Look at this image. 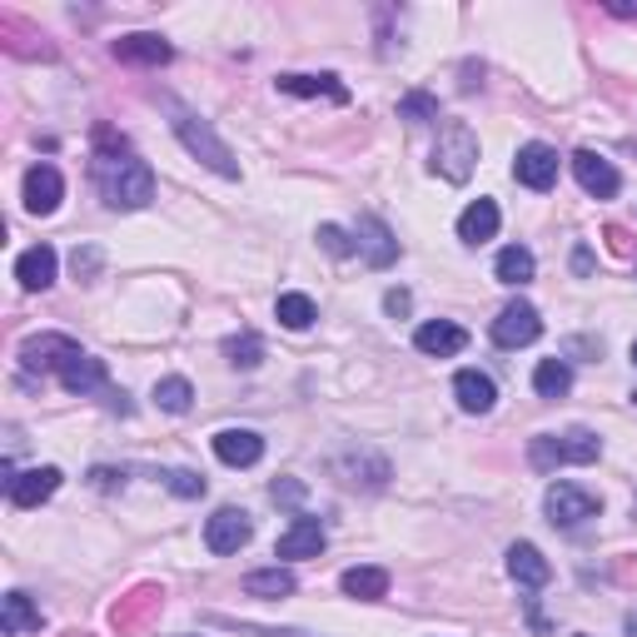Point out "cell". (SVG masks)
I'll use <instances>...</instances> for the list:
<instances>
[{"label": "cell", "instance_id": "obj_28", "mask_svg": "<svg viewBox=\"0 0 637 637\" xmlns=\"http://www.w3.org/2000/svg\"><path fill=\"white\" fill-rule=\"evenodd\" d=\"M274 314H280V325L294 329V334H304V329L319 319V309H314L309 294H280V299H274Z\"/></svg>", "mask_w": 637, "mask_h": 637}, {"label": "cell", "instance_id": "obj_26", "mask_svg": "<svg viewBox=\"0 0 637 637\" xmlns=\"http://www.w3.org/2000/svg\"><path fill=\"white\" fill-rule=\"evenodd\" d=\"M493 274H498V284H528L533 280V249H523V244H508L503 254H498V264H493Z\"/></svg>", "mask_w": 637, "mask_h": 637}, {"label": "cell", "instance_id": "obj_32", "mask_svg": "<svg viewBox=\"0 0 637 637\" xmlns=\"http://www.w3.org/2000/svg\"><path fill=\"white\" fill-rule=\"evenodd\" d=\"M225 354H229V364L235 368H260V359H264V344H260V334H235V339H225Z\"/></svg>", "mask_w": 637, "mask_h": 637}, {"label": "cell", "instance_id": "obj_15", "mask_svg": "<svg viewBox=\"0 0 637 637\" xmlns=\"http://www.w3.org/2000/svg\"><path fill=\"white\" fill-rule=\"evenodd\" d=\"M5 488H11L15 508H41L45 498L60 488V468H25V474H15Z\"/></svg>", "mask_w": 637, "mask_h": 637}, {"label": "cell", "instance_id": "obj_23", "mask_svg": "<svg viewBox=\"0 0 637 637\" xmlns=\"http://www.w3.org/2000/svg\"><path fill=\"white\" fill-rule=\"evenodd\" d=\"M60 384H66L70 394H95L100 384H105V359H95V354H76L66 368H60Z\"/></svg>", "mask_w": 637, "mask_h": 637}, {"label": "cell", "instance_id": "obj_24", "mask_svg": "<svg viewBox=\"0 0 637 637\" xmlns=\"http://www.w3.org/2000/svg\"><path fill=\"white\" fill-rule=\"evenodd\" d=\"M274 86H280L284 95H329L334 105H349V90L339 86L334 76H280Z\"/></svg>", "mask_w": 637, "mask_h": 637}, {"label": "cell", "instance_id": "obj_11", "mask_svg": "<svg viewBox=\"0 0 637 637\" xmlns=\"http://www.w3.org/2000/svg\"><path fill=\"white\" fill-rule=\"evenodd\" d=\"M76 354H80V344H76V339H66V334H35V339H25V344H21V364L25 368H55V374H60Z\"/></svg>", "mask_w": 637, "mask_h": 637}, {"label": "cell", "instance_id": "obj_41", "mask_svg": "<svg viewBox=\"0 0 637 637\" xmlns=\"http://www.w3.org/2000/svg\"><path fill=\"white\" fill-rule=\"evenodd\" d=\"M627 150H637V140H627Z\"/></svg>", "mask_w": 637, "mask_h": 637}, {"label": "cell", "instance_id": "obj_3", "mask_svg": "<svg viewBox=\"0 0 637 637\" xmlns=\"http://www.w3.org/2000/svg\"><path fill=\"white\" fill-rule=\"evenodd\" d=\"M170 125H174V135L184 140V150H190V155H200V160H205L215 174H225V180H239V164H235V155H229V145L219 140L200 115H190V110H180L170 100Z\"/></svg>", "mask_w": 637, "mask_h": 637}, {"label": "cell", "instance_id": "obj_8", "mask_svg": "<svg viewBox=\"0 0 637 637\" xmlns=\"http://www.w3.org/2000/svg\"><path fill=\"white\" fill-rule=\"evenodd\" d=\"M513 174H519V184H528V190H553V180H558V150L543 140L523 145L519 160H513Z\"/></svg>", "mask_w": 637, "mask_h": 637}, {"label": "cell", "instance_id": "obj_33", "mask_svg": "<svg viewBox=\"0 0 637 637\" xmlns=\"http://www.w3.org/2000/svg\"><path fill=\"white\" fill-rule=\"evenodd\" d=\"M164 484H170V493H180V498H205V478L190 474V468H170Z\"/></svg>", "mask_w": 637, "mask_h": 637}, {"label": "cell", "instance_id": "obj_4", "mask_svg": "<svg viewBox=\"0 0 637 637\" xmlns=\"http://www.w3.org/2000/svg\"><path fill=\"white\" fill-rule=\"evenodd\" d=\"M478 164V135L468 130L464 120H448L439 130V145H433V174H443L448 184H464Z\"/></svg>", "mask_w": 637, "mask_h": 637}, {"label": "cell", "instance_id": "obj_38", "mask_svg": "<svg viewBox=\"0 0 637 637\" xmlns=\"http://www.w3.org/2000/svg\"><path fill=\"white\" fill-rule=\"evenodd\" d=\"M572 270L588 274V270H593V254H588V249H578V254H572Z\"/></svg>", "mask_w": 637, "mask_h": 637}, {"label": "cell", "instance_id": "obj_1", "mask_svg": "<svg viewBox=\"0 0 637 637\" xmlns=\"http://www.w3.org/2000/svg\"><path fill=\"white\" fill-rule=\"evenodd\" d=\"M90 174H95L100 195L110 209H145L155 200V170L115 135L110 125L95 130V155H90Z\"/></svg>", "mask_w": 637, "mask_h": 637}, {"label": "cell", "instance_id": "obj_21", "mask_svg": "<svg viewBox=\"0 0 637 637\" xmlns=\"http://www.w3.org/2000/svg\"><path fill=\"white\" fill-rule=\"evenodd\" d=\"M498 235V205L493 200H474V205L458 215V239L464 244H488Z\"/></svg>", "mask_w": 637, "mask_h": 637}, {"label": "cell", "instance_id": "obj_10", "mask_svg": "<svg viewBox=\"0 0 637 637\" xmlns=\"http://www.w3.org/2000/svg\"><path fill=\"white\" fill-rule=\"evenodd\" d=\"M60 195H66V180L55 164H31L25 170V209L31 215H55L60 209Z\"/></svg>", "mask_w": 637, "mask_h": 637}, {"label": "cell", "instance_id": "obj_37", "mask_svg": "<svg viewBox=\"0 0 637 637\" xmlns=\"http://www.w3.org/2000/svg\"><path fill=\"white\" fill-rule=\"evenodd\" d=\"M384 309H389V314H394V319H399V314H409V309H413L409 289H389V294H384Z\"/></svg>", "mask_w": 637, "mask_h": 637}, {"label": "cell", "instance_id": "obj_12", "mask_svg": "<svg viewBox=\"0 0 637 637\" xmlns=\"http://www.w3.org/2000/svg\"><path fill=\"white\" fill-rule=\"evenodd\" d=\"M215 458L229 468H254L264 458V439L254 429H219L215 433Z\"/></svg>", "mask_w": 637, "mask_h": 637}, {"label": "cell", "instance_id": "obj_16", "mask_svg": "<svg viewBox=\"0 0 637 637\" xmlns=\"http://www.w3.org/2000/svg\"><path fill=\"white\" fill-rule=\"evenodd\" d=\"M413 344H419V354H429V359H454V354H464L468 334L458 325H448V319H429V325L413 334Z\"/></svg>", "mask_w": 637, "mask_h": 637}, {"label": "cell", "instance_id": "obj_29", "mask_svg": "<svg viewBox=\"0 0 637 637\" xmlns=\"http://www.w3.org/2000/svg\"><path fill=\"white\" fill-rule=\"evenodd\" d=\"M244 593L249 598H289L294 593V572L289 568H260L244 578Z\"/></svg>", "mask_w": 637, "mask_h": 637}, {"label": "cell", "instance_id": "obj_22", "mask_svg": "<svg viewBox=\"0 0 637 637\" xmlns=\"http://www.w3.org/2000/svg\"><path fill=\"white\" fill-rule=\"evenodd\" d=\"M0 633H41V607L31 603L25 593H5V603H0Z\"/></svg>", "mask_w": 637, "mask_h": 637}, {"label": "cell", "instance_id": "obj_36", "mask_svg": "<svg viewBox=\"0 0 637 637\" xmlns=\"http://www.w3.org/2000/svg\"><path fill=\"white\" fill-rule=\"evenodd\" d=\"M270 493H274V503H299V498H304V484H294V478H280V484H274Z\"/></svg>", "mask_w": 637, "mask_h": 637}, {"label": "cell", "instance_id": "obj_20", "mask_svg": "<svg viewBox=\"0 0 637 637\" xmlns=\"http://www.w3.org/2000/svg\"><path fill=\"white\" fill-rule=\"evenodd\" d=\"M15 280H21V289H50L55 284V249L50 244H35L25 249L21 260H15Z\"/></svg>", "mask_w": 637, "mask_h": 637}, {"label": "cell", "instance_id": "obj_35", "mask_svg": "<svg viewBox=\"0 0 637 637\" xmlns=\"http://www.w3.org/2000/svg\"><path fill=\"white\" fill-rule=\"evenodd\" d=\"M90 484L100 493H115V488H125V474H115V468H90Z\"/></svg>", "mask_w": 637, "mask_h": 637}, {"label": "cell", "instance_id": "obj_19", "mask_svg": "<svg viewBox=\"0 0 637 637\" xmlns=\"http://www.w3.org/2000/svg\"><path fill=\"white\" fill-rule=\"evenodd\" d=\"M508 572H513V583L519 588H543L553 578L548 558H543L533 543H513V548H508Z\"/></svg>", "mask_w": 637, "mask_h": 637}, {"label": "cell", "instance_id": "obj_27", "mask_svg": "<svg viewBox=\"0 0 637 637\" xmlns=\"http://www.w3.org/2000/svg\"><path fill=\"white\" fill-rule=\"evenodd\" d=\"M533 389H538V399H562V394L572 389V368L562 364V359H543V364L533 368Z\"/></svg>", "mask_w": 637, "mask_h": 637}, {"label": "cell", "instance_id": "obj_2", "mask_svg": "<svg viewBox=\"0 0 637 637\" xmlns=\"http://www.w3.org/2000/svg\"><path fill=\"white\" fill-rule=\"evenodd\" d=\"M603 454V439L588 429H572V433H538V439H528V464L538 468V474H553V468L562 464H593V458Z\"/></svg>", "mask_w": 637, "mask_h": 637}, {"label": "cell", "instance_id": "obj_6", "mask_svg": "<svg viewBox=\"0 0 637 637\" xmlns=\"http://www.w3.org/2000/svg\"><path fill=\"white\" fill-rule=\"evenodd\" d=\"M249 538H254V519H249L244 508H219L215 519L205 523V548H209V553H219V558L239 553Z\"/></svg>", "mask_w": 637, "mask_h": 637}, {"label": "cell", "instance_id": "obj_7", "mask_svg": "<svg viewBox=\"0 0 637 637\" xmlns=\"http://www.w3.org/2000/svg\"><path fill=\"white\" fill-rule=\"evenodd\" d=\"M543 334V319H538V309L533 304H508L503 314L493 319V344L498 349H523V344H533V339Z\"/></svg>", "mask_w": 637, "mask_h": 637}, {"label": "cell", "instance_id": "obj_18", "mask_svg": "<svg viewBox=\"0 0 637 637\" xmlns=\"http://www.w3.org/2000/svg\"><path fill=\"white\" fill-rule=\"evenodd\" d=\"M454 394H458V409H464V413H488V409H493V403H498L493 378H488V374H478V368H458Z\"/></svg>", "mask_w": 637, "mask_h": 637}, {"label": "cell", "instance_id": "obj_39", "mask_svg": "<svg viewBox=\"0 0 637 637\" xmlns=\"http://www.w3.org/2000/svg\"><path fill=\"white\" fill-rule=\"evenodd\" d=\"M627 633H633V637H637V613H633V617H627Z\"/></svg>", "mask_w": 637, "mask_h": 637}, {"label": "cell", "instance_id": "obj_9", "mask_svg": "<svg viewBox=\"0 0 637 637\" xmlns=\"http://www.w3.org/2000/svg\"><path fill=\"white\" fill-rule=\"evenodd\" d=\"M325 543H329V533H325V523H319V519H294L289 528L280 533V543H274V558H289V562L319 558Z\"/></svg>", "mask_w": 637, "mask_h": 637}, {"label": "cell", "instance_id": "obj_31", "mask_svg": "<svg viewBox=\"0 0 637 637\" xmlns=\"http://www.w3.org/2000/svg\"><path fill=\"white\" fill-rule=\"evenodd\" d=\"M399 120H409V125H433V120H439V100H433L429 90H409V95L399 100Z\"/></svg>", "mask_w": 637, "mask_h": 637}, {"label": "cell", "instance_id": "obj_25", "mask_svg": "<svg viewBox=\"0 0 637 637\" xmlns=\"http://www.w3.org/2000/svg\"><path fill=\"white\" fill-rule=\"evenodd\" d=\"M339 583H344V593L359 598V603H378V598L389 593V572L384 568H349Z\"/></svg>", "mask_w": 637, "mask_h": 637}, {"label": "cell", "instance_id": "obj_17", "mask_svg": "<svg viewBox=\"0 0 637 637\" xmlns=\"http://www.w3.org/2000/svg\"><path fill=\"white\" fill-rule=\"evenodd\" d=\"M115 60H130V66H170L174 45L160 35H120L115 41Z\"/></svg>", "mask_w": 637, "mask_h": 637}, {"label": "cell", "instance_id": "obj_5", "mask_svg": "<svg viewBox=\"0 0 637 637\" xmlns=\"http://www.w3.org/2000/svg\"><path fill=\"white\" fill-rule=\"evenodd\" d=\"M598 508H603V503H598L588 488H578V484H553L548 493H543V513H548L553 528H578V523L598 519Z\"/></svg>", "mask_w": 637, "mask_h": 637}, {"label": "cell", "instance_id": "obj_13", "mask_svg": "<svg viewBox=\"0 0 637 637\" xmlns=\"http://www.w3.org/2000/svg\"><path fill=\"white\" fill-rule=\"evenodd\" d=\"M572 174H578V184H583L593 200H613L617 190H623L617 170L603 160V155H593V150H578V155H572Z\"/></svg>", "mask_w": 637, "mask_h": 637}, {"label": "cell", "instance_id": "obj_14", "mask_svg": "<svg viewBox=\"0 0 637 637\" xmlns=\"http://www.w3.org/2000/svg\"><path fill=\"white\" fill-rule=\"evenodd\" d=\"M359 249H364V260L374 264V270H389V264L399 260V239H394V229L374 215L359 219Z\"/></svg>", "mask_w": 637, "mask_h": 637}, {"label": "cell", "instance_id": "obj_42", "mask_svg": "<svg viewBox=\"0 0 637 637\" xmlns=\"http://www.w3.org/2000/svg\"><path fill=\"white\" fill-rule=\"evenodd\" d=\"M578 637H588V633H578Z\"/></svg>", "mask_w": 637, "mask_h": 637}, {"label": "cell", "instance_id": "obj_34", "mask_svg": "<svg viewBox=\"0 0 637 637\" xmlns=\"http://www.w3.org/2000/svg\"><path fill=\"white\" fill-rule=\"evenodd\" d=\"M319 244H325L329 254H334V260H349V254H354V249H359L354 239H349L339 225H319Z\"/></svg>", "mask_w": 637, "mask_h": 637}, {"label": "cell", "instance_id": "obj_40", "mask_svg": "<svg viewBox=\"0 0 637 637\" xmlns=\"http://www.w3.org/2000/svg\"><path fill=\"white\" fill-rule=\"evenodd\" d=\"M633 364H637V339H633Z\"/></svg>", "mask_w": 637, "mask_h": 637}, {"label": "cell", "instance_id": "obj_30", "mask_svg": "<svg viewBox=\"0 0 637 637\" xmlns=\"http://www.w3.org/2000/svg\"><path fill=\"white\" fill-rule=\"evenodd\" d=\"M155 403H160L164 413H190V403H195V389H190V378H160L155 384Z\"/></svg>", "mask_w": 637, "mask_h": 637}]
</instances>
